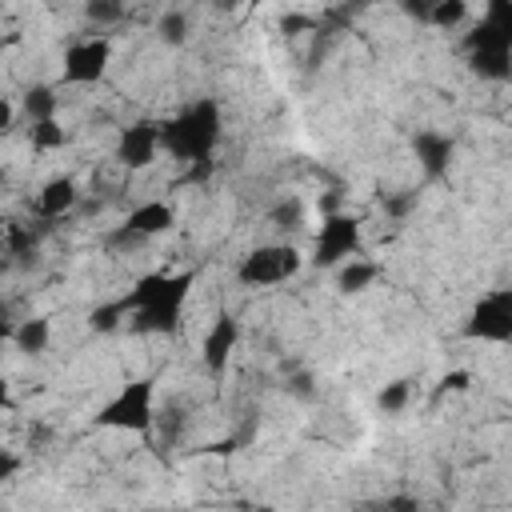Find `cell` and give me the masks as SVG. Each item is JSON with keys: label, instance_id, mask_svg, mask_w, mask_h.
Masks as SVG:
<instances>
[{"label": "cell", "instance_id": "4fadbf2b", "mask_svg": "<svg viewBox=\"0 0 512 512\" xmlns=\"http://www.w3.org/2000/svg\"><path fill=\"white\" fill-rule=\"evenodd\" d=\"M76 204H80V188H76V180H72V176H52V180L36 192L32 212H36L40 220H64Z\"/></svg>", "mask_w": 512, "mask_h": 512}, {"label": "cell", "instance_id": "5b68a950", "mask_svg": "<svg viewBox=\"0 0 512 512\" xmlns=\"http://www.w3.org/2000/svg\"><path fill=\"white\" fill-rule=\"evenodd\" d=\"M300 268H304V256L296 244H256L252 252L240 256L236 280L244 288H272V284L292 280Z\"/></svg>", "mask_w": 512, "mask_h": 512}, {"label": "cell", "instance_id": "30bf717a", "mask_svg": "<svg viewBox=\"0 0 512 512\" xmlns=\"http://www.w3.org/2000/svg\"><path fill=\"white\" fill-rule=\"evenodd\" d=\"M412 156H416L424 180H444L452 168V156H456V140L440 128H420L412 136Z\"/></svg>", "mask_w": 512, "mask_h": 512}, {"label": "cell", "instance_id": "7402d4cb", "mask_svg": "<svg viewBox=\"0 0 512 512\" xmlns=\"http://www.w3.org/2000/svg\"><path fill=\"white\" fill-rule=\"evenodd\" d=\"M408 400H412V384H408V380H388V384L380 388V396H376L380 412H388V416L404 412V408H408Z\"/></svg>", "mask_w": 512, "mask_h": 512}, {"label": "cell", "instance_id": "4dcf8cb0", "mask_svg": "<svg viewBox=\"0 0 512 512\" xmlns=\"http://www.w3.org/2000/svg\"><path fill=\"white\" fill-rule=\"evenodd\" d=\"M12 116H16V108H12V100H4L0 104V132H12Z\"/></svg>", "mask_w": 512, "mask_h": 512}, {"label": "cell", "instance_id": "d6986e66", "mask_svg": "<svg viewBox=\"0 0 512 512\" xmlns=\"http://www.w3.org/2000/svg\"><path fill=\"white\" fill-rule=\"evenodd\" d=\"M4 244H8V256H16V260H24V256H36V244H40V228H32V224H8V232H4Z\"/></svg>", "mask_w": 512, "mask_h": 512}, {"label": "cell", "instance_id": "484cf974", "mask_svg": "<svg viewBox=\"0 0 512 512\" xmlns=\"http://www.w3.org/2000/svg\"><path fill=\"white\" fill-rule=\"evenodd\" d=\"M296 400H312L316 396V388H312V376L308 372H296V376H288V384H284Z\"/></svg>", "mask_w": 512, "mask_h": 512}, {"label": "cell", "instance_id": "4316f807", "mask_svg": "<svg viewBox=\"0 0 512 512\" xmlns=\"http://www.w3.org/2000/svg\"><path fill=\"white\" fill-rule=\"evenodd\" d=\"M380 508H384V512H420V500H416V496H404V492H396V496H388Z\"/></svg>", "mask_w": 512, "mask_h": 512}, {"label": "cell", "instance_id": "e0dca14e", "mask_svg": "<svg viewBox=\"0 0 512 512\" xmlns=\"http://www.w3.org/2000/svg\"><path fill=\"white\" fill-rule=\"evenodd\" d=\"M468 4L464 0H432V12H428V24L432 28H440V32H452V28H460L464 20H468Z\"/></svg>", "mask_w": 512, "mask_h": 512}, {"label": "cell", "instance_id": "ba28073f", "mask_svg": "<svg viewBox=\"0 0 512 512\" xmlns=\"http://www.w3.org/2000/svg\"><path fill=\"white\" fill-rule=\"evenodd\" d=\"M108 64H112V44H108V36L72 40V44L64 48L60 84H96V80H104Z\"/></svg>", "mask_w": 512, "mask_h": 512}, {"label": "cell", "instance_id": "6da1fadb", "mask_svg": "<svg viewBox=\"0 0 512 512\" xmlns=\"http://www.w3.org/2000/svg\"><path fill=\"white\" fill-rule=\"evenodd\" d=\"M192 280H196V272H144L120 296L132 328L156 332V336H176L184 324V304H188Z\"/></svg>", "mask_w": 512, "mask_h": 512}, {"label": "cell", "instance_id": "44dd1931", "mask_svg": "<svg viewBox=\"0 0 512 512\" xmlns=\"http://www.w3.org/2000/svg\"><path fill=\"white\" fill-rule=\"evenodd\" d=\"M268 220H272V228L292 232V228H300V224H304V204H300L296 196H284V200H276V204H272Z\"/></svg>", "mask_w": 512, "mask_h": 512}, {"label": "cell", "instance_id": "f1b7e54d", "mask_svg": "<svg viewBox=\"0 0 512 512\" xmlns=\"http://www.w3.org/2000/svg\"><path fill=\"white\" fill-rule=\"evenodd\" d=\"M468 384H472V376H468V372H448V376L440 380V388H444V392H464Z\"/></svg>", "mask_w": 512, "mask_h": 512}, {"label": "cell", "instance_id": "2e32d148", "mask_svg": "<svg viewBox=\"0 0 512 512\" xmlns=\"http://www.w3.org/2000/svg\"><path fill=\"white\" fill-rule=\"evenodd\" d=\"M376 276H380V264L356 256V260H348V264L336 272V288H340L344 296H360V292H368V288L376 284Z\"/></svg>", "mask_w": 512, "mask_h": 512}, {"label": "cell", "instance_id": "83f0119b", "mask_svg": "<svg viewBox=\"0 0 512 512\" xmlns=\"http://www.w3.org/2000/svg\"><path fill=\"white\" fill-rule=\"evenodd\" d=\"M428 12H432V0H404V16H412V20H420V24H428Z\"/></svg>", "mask_w": 512, "mask_h": 512}, {"label": "cell", "instance_id": "3957f363", "mask_svg": "<svg viewBox=\"0 0 512 512\" xmlns=\"http://www.w3.org/2000/svg\"><path fill=\"white\" fill-rule=\"evenodd\" d=\"M460 48L480 80H512V0H488L480 20L464 32Z\"/></svg>", "mask_w": 512, "mask_h": 512}, {"label": "cell", "instance_id": "8992f818", "mask_svg": "<svg viewBox=\"0 0 512 512\" xmlns=\"http://www.w3.org/2000/svg\"><path fill=\"white\" fill-rule=\"evenodd\" d=\"M364 252V224L348 212H324L316 244H312V264L316 268H344Z\"/></svg>", "mask_w": 512, "mask_h": 512}, {"label": "cell", "instance_id": "52a82bcc", "mask_svg": "<svg viewBox=\"0 0 512 512\" xmlns=\"http://www.w3.org/2000/svg\"><path fill=\"white\" fill-rule=\"evenodd\" d=\"M464 336L480 344H512V284L484 292L468 316H464Z\"/></svg>", "mask_w": 512, "mask_h": 512}, {"label": "cell", "instance_id": "7c38bea8", "mask_svg": "<svg viewBox=\"0 0 512 512\" xmlns=\"http://www.w3.org/2000/svg\"><path fill=\"white\" fill-rule=\"evenodd\" d=\"M172 224H176V212H172L168 200H144V204H136V208L128 212V220H124L120 228L132 232V236L144 244V240H152V236L172 232Z\"/></svg>", "mask_w": 512, "mask_h": 512}, {"label": "cell", "instance_id": "9a60e30c", "mask_svg": "<svg viewBox=\"0 0 512 512\" xmlns=\"http://www.w3.org/2000/svg\"><path fill=\"white\" fill-rule=\"evenodd\" d=\"M8 340H12L24 356H40V352H48V344H52V320H48V316H28V320H20V324L8 332Z\"/></svg>", "mask_w": 512, "mask_h": 512}, {"label": "cell", "instance_id": "603a6c76", "mask_svg": "<svg viewBox=\"0 0 512 512\" xmlns=\"http://www.w3.org/2000/svg\"><path fill=\"white\" fill-rule=\"evenodd\" d=\"M28 140H32V148L36 152H52V148H64V128L56 124V120H48V124H32L28 128Z\"/></svg>", "mask_w": 512, "mask_h": 512}, {"label": "cell", "instance_id": "cb8c5ba5", "mask_svg": "<svg viewBox=\"0 0 512 512\" xmlns=\"http://www.w3.org/2000/svg\"><path fill=\"white\" fill-rule=\"evenodd\" d=\"M84 16H88L96 28H104V24H120L128 12H124V4H116V0H88V4H84Z\"/></svg>", "mask_w": 512, "mask_h": 512}, {"label": "cell", "instance_id": "8fae6325", "mask_svg": "<svg viewBox=\"0 0 512 512\" xmlns=\"http://www.w3.org/2000/svg\"><path fill=\"white\" fill-rule=\"evenodd\" d=\"M236 344H240V320H236L232 312H216V320L208 324L204 344H200V360H204V368H208L212 376H220V372L228 368Z\"/></svg>", "mask_w": 512, "mask_h": 512}, {"label": "cell", "instance_id": "277c9868", "mask_svg": "<svg viewBox=\"0 0 512 512\" xmlns=\"http://www.w3.org/2000/svg\"><path fill=\"white\" fill-rule=\"evenodd\" d=\"M96 428H116V432H136L148 436L156 428V380L140 376L116 388V396H108L100 404V412L92 416Z\"/></svg>", "mask_w": 512, "mask_h": 512}, {"label": "cell", "instance_id": "9c48e42d", "mask_svg": "<svg viewBox=\"0 0 512 512\" xmlns=\"http://www.w3.org/2000/svg\"><path fill=\"white\" fill-rule=\"evenodd\" d=\"M160 128H164V120H148V116L144 120H132L128 128H120L116 148H112V160L120 168H128V172H144L156 160V152H164Z\"/></svg>", "mask_w": 512, "mask_h": 512}, {"label": "cell", "instance_id": "d4e9b609", "mask_svg": "<svg viewBox=\"0 0 512 512\" xmlns=\"http://www.w3.org/2000/svg\"><path fill=\"white\" fill-rule=\"evenodd\" d=\"M380 204H384V212L392 216V220H404L412 208H416V192H396V196H380Z\"/></svg>", "mask_w": 512, "mask_h": 512}, {"label": "cell", "instance_id": "7a4b0ae2", "mask_svg": "<svg viewBox=\"0 0 512 512\" xmlns=\"http://www.w3.org/2000/svg\"><path fill=\"white\" fill-rule=\"evenodd\" d=\"M220 136H224V112H220V100L216 96H200V100L184 104L160 128L164 152L172 160L188 164V168L212 164V152L220 148Z\"/></svg>", "mask_w": 512, "mask_h": 512}, {"label": "cell", "instance_id": "f546056e", "mask_svg": "<svg viewBox=\"0 0 512 512\" xmlns=\"http://www.w3.org/2000/svg\"><path fill=\"white\" fill-rule=\"evenodd\" d=\"M16 464H20L16 452H4V456H0V480H12V476H16Z\"/></svg>", "mask_w": 512, "mask_h": 512}, {"label": "cell", "instance_id": "ffe728a7", "mask_svg": "<svg viewBox=\"0 0 512 512\" xmlns=\"http://www.w3.org/2000/svg\"><path fill=\"white\" fill-rule=\"evenodd\" d=\"M120 320H128V308H124V300H120V296H116V300H108V304H96V308L88 312L92 332H116V328H120Z\"/></svg>", "mask_w": 512, "mask_h": 512}, {"label": "cell", "instance_id": "ac0fdd59", "mask_svg": "<svg viewBox=\"0 0 512 512\" xmlns=\"http://www.w3.org/2000/svg\"><path fill=\"white\" fill-rule=\"evenodd\" d=\"M156 32H160V40H164V44L180 48V44L188 40V32H192V20H188V12H184V8H168V12H160Z\"/></svg>", "mask_w": 512, "mask_h": 512}, {"label": "cell", "instance_id": "5bb4252c", "mask_svg": "<svg viewBox=\"0 0 512 512\" xmlns=\"http://www.w3.org/2000/svg\"><path fill=\"white\" fill-rule=\"evenodd\" d=\"M56 108H60V96H56L52 84H28L24 96H20V112H24L28 128H32V124H48V120H56Z\"/></svg>", "mask_w": 512, "mask_h": 512}]
</instances>
